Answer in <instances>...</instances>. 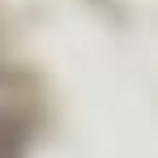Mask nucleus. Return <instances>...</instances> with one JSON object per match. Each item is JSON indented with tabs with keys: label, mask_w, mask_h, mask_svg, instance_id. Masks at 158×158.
Returning <instances> with one entry per match:
<instances>
[{
	"label": "nucleus",
	"mask_w": 158,
	"mask_h": 158,
	"mask_svg": "<svg viewBox=\"0 0 158 158\" xmlns=\"http://www.w3.org/2000/svg\"><path fill=\"white\" fill-rule=\"evenodd\" d=\"M0 158H22V124L0 115Z\"/></svg>",
	"instance_id": "f257e3e1"
}]
</instances>
